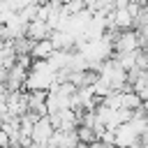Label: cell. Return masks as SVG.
<instances>
[{
	"mask_svg": "<svg viewBox=\"0 0 148 148\" xmlns=\"http://www.w3.org/2000/svg\"><path fill=\"white\" fill-rule=\"evenodd\" d=\"M136 49H139V35H136V30H125V32H118V37L113 39V56L134 53Z\"/></svg>",
	"mask_w": 148,
	"mask_h": 148,
	"instance_id": "obj_1",
	"label": "cell"
},
{
	"mask_svg": "<svg viewBox=\"0 0 148 148\" xmlns=\"http://www.w3.org/2000/svg\"><path fill=\"white\" fill-rule=\"evenodd\" d=\"M130 148H141V141H139V143H134V146H130Z\"/></svg>",
	"mask_w": 148,
	"mask_h": 148,
	"instance_id": "obj_8",
	"label": "cell"
},
{
	"mask_svg": "<svg viewBox=\"0 0 148 148\" xmlns=\"http://www.w3.org/2000/svg\"><path fill=\"white\" fill-rule=\"evenodd\" d=\"M53 51H56V49H53L51 39H42V42H35V46H32V51H30V58H32V60H49V56H51Z\"/></svg>",
	"mask_w": 148,
	"mask_h": 148,
	"instance_id": "obj_4",
	"label": "cell"
},
{
	"mask_svg": "<svg viewBox=\"0 0 148 148\" xmlns=\"http://www.w3.org/2000/svg\"><path fill=\"white\" fill-rule=\"evenodd\" d=\"M51 28L44 23V21H32V23H28V28H25V37L30 39V42H42V39H49L51 37Z\"/></svg>",
	"mask_w": 148,
	"mask_h": 148,
	"instance_id": "obj_3",
	"label": "cell"
},
{
	"mask_svg": "<svg viewBox=\"0 0 148 148\" xmlns=\"http://www.w3.org/2000/svg\"><path fill=\"white\" fill-rule=\"evenodd\" d=\"M90 148H113V146H104V143H99V141H95Z\"/></svg>",
	"mask_w": 148,
	"mask_h": 148,
	"instance_id": "obj_7",
	"label": "cell"
},
{
	"mask_svg": "<svg viewBox=\"0 0 148 148\" xmlns=\"http://www.w3.org/2000/svg\"><path fill=\"white\" fill-rule=\"evenodd\" d=\"M130 88H132V92H134L141 102H146V99H148V72H139L136 81H134Z\"/></svg>",
	"mask_w": 148,
	"mask_h": 148,
	"instance_id": "obj_5",
	"label": "cell"
},
{
	"mask_svg": "<svg viewBox=\"0 0 148 148\" xmlns=\"http://www.w3.org/2000/svg\"><path fill=\"white\" fill-rule=\"evenodd\" d=\"M51 136H53V127H51L49 116H44V118H39V120L35 123L30 139H32V143H35L37 148H46L49 141H51Z\"/></svg>",
	"mask_w": 148,
	"mask_h": 148,
	"instance_id": "obj_2",
	"label": "cell"
},
{
	"mask_svg": "<svg viewBox=\"0 0 148 148\" xmlns=\"http://www.w3.org/2000/svg\"><path fill=\"white\" fill-rule=\"evenodd\" d=\"M76 139H79V143H83V146H92L95 141H97V136H95V132L90 130V127H76Z\"/></svg>",
	"mask_w": 148,
	"mask_h": 148,
	"instance_id": "obj_6",
	"label": "cell"
}]
</instances>
